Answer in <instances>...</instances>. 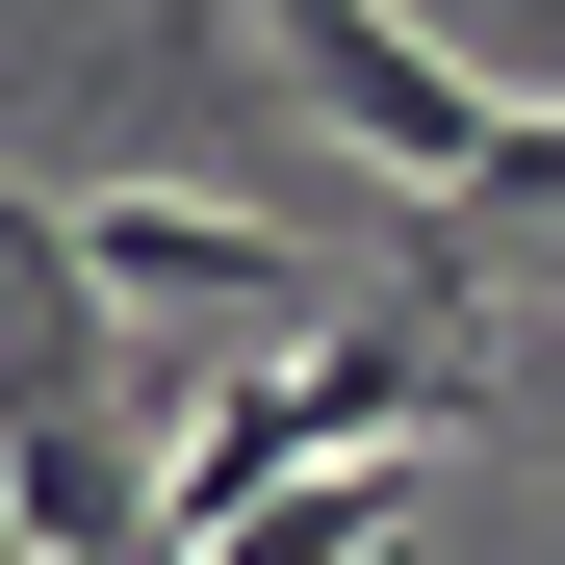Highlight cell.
Returning <instances> with one entry per match:
<instances>
[{"mask_svg":"<svg viewBox=\"0 0 565 565\" xmlns=\"http://www.w3.org/2000/svg\"><path fill=\"white\" fill-rule=\"evenodd\" d=\"M257 52L412 180V232H489V180H514V77H489V52H437L412 0H257Z\"/></svg>","mask_w":565,"mask_h":565,"instance_id":"obj_1","label":"cell"},{"mask_svg":"<svg viewBox=\"0 0 565 565\" xmlns=\"http://www.w3.org/2000/svg\"><path fill=\"white\" fill-rule=\"evenodd\" d=\"M52 282H77V309H309L334 257H282L257 206H180V180H77V206H52Z\"/></svg>","mask_w":565,"mask_h":565,"instance_id":"obj_2","label":"cell"},{"mask_svg":"<svg viewBox=\"0 0 565 565\" xmlns=\"http://www.w3.org/2000/svg\"><path fill=\"white\" fill-rule=\"evenodd\" d=\"M386 565H412V540H386Z\"/></svg>","mask_w":565,"mask_h":565,"instance_id":"obj_3","label":"cell"}]
</instances>
